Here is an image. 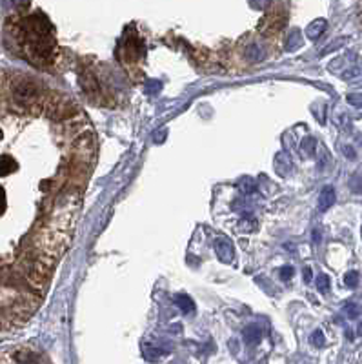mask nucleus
Instances as JSON below:
<instances>
[{"label":"nucleus","mask_w":362,"mask_h":364,"mask_svg":"<svg viewBox=\"0 0 362 364\" xmlns=\"http://www.w3.org/2000/svg\"><path fill=\"white\" fill-rule=\"evenodd\" d=\"M215 251H217V257L222 262H231L233 257H235V250H233V244H231L230 239H220V241H217Z\"/></svg>","instance_id":"1"},{"label":"nucleus","mask_w":362,"mask_h":364,"mask_svg":"<svg viewBox=\"0 0 362 364\" xmlns=\"http://www.w3.org/2000/svg\"><path fill=\"white\" fill-rule=\"evenodd\" d=\"M333 204H335V190H333V186H324L321 195H319V209L328 211Z\"/></svg>","instance_id":"2"},{"label":"nucleus","mask_w":362,"mask_h":364,"mask_svg":"<svg viewBox=\"0 0 362 364\" xmlns=\"http://www.w3.org/2000/svg\"><path fill=\"white\" fill-rule=\"evenodd\" d=\"M326 26H328L326 20H324V18H319V20H315V22L309 24V27L306 29V35H308V38L315 40V38H319L322 33L326 31Z\"/></svg>","instance_id":"3"},{"label":"nucleus","mask_w":362,"mask_h":364,"mask_svg":"<svg viewBox=\"0 0 362 364\" xmlns=\"http://www.w3.org/2000/svg\"><path fill=\"white\" fill-rule=\"evenodd\" d=\"M175 304H177L178 309H180V311H184V313H191V311H195L193 300H191L188 295H184V293H178V295H175Z\"/></svg>","instance_id":"4"},{"label":"nucleus","mask_w":362,"mask_h":364,"mask_svg":"<svg viewBox=\"0 0 362 364\" xmlns=\"http://www.w3.org/2000/svg\"><path fill=\"white\" fill-rule=\"evenodd\" d=\"M17 169V162L9 157H0V177H4L8 173L15 171Z\"/></svg>","instance_id":"5"},{"label":"nucleus","mask_w":362,"mask_h":364,"mask_svg":"<svg viewBox=\"0 0 362 364\" xmlns=\"http://www.w3.org/2000/svg\"><path fill=\"white\" fill-rule=\"evenodd\" d=\"M244 341L249 344H255V342L260 341V330L257 326H248L244 330Z\"/></svg>","instance_id":"6"},{"label":"nucleus","mask_w":362,"mask_h":364,"mask_svg":"<svg viewBox=\"0 0 362 364\" xmlns=\"http://www.w3.org/2000/svg\"><path fill=\"white\" fill-rule=\"evenodd\" d=\"M349 188H351L353 193H362V173H357V175L351 177V180H349Z\"/></svg>","instance_id":"7"},{"label":"nucleus","mask_w":362,"mask_h":364,"mask_svg":"<svg viewBox=\"0 0 362 364\" xmlns=\"http://www.w3.org/2000/svg\"><path fill=\"white\" fill-rule=\"evenodd\" d=\"M302 38H300V33L299 31H293L291 33V36H290V44H286V50L288 51H293V50H297L300 44H302Z\"/></svg>","instance_id":"8"},{"label":"nucleus","mask_w":362,"mask_h":364,"mask_svg":"<svg viewBox=\"0 0 362 364\" xmlns=\"http://www.w3.org/2000/svg\"><path fill=\"white\" fill-rule=\"evenodd\" d=\"M315 148H317V141H315L313 136H306V139L302 141V150L306 151L308 155L315 153Z\"/></svg>","instance_id":"9"},{"label":"nucleus","mask_w":362,"mask_h":364,"mask_svg":"<svg viewBox=\"0 0 362 364\" xmlns=\"http://www.w3.org/2000/svg\"><path fill=\"white\" fill-rule=\"evenodd\" d=\"M317 288L321 293H328V290H330V277L328 275H319L317 277Z\"/></svg>","instance_id":"10"},{"label":"nucleus","mask_w":362,"mask_h":364,"mask_svg":"<svg viewBox=\"0 0 362 364\" xmlns=\"http://www.w3.org/2000/svg\"><path fill=\"white\" fill-rule=\"evenodd\" d=\"M255 182L251 180V178H242V180H240V191H242V193H253L255 191Z\"/></svg>","instance_id":"11"},{"label":"nucleus","mask_w":362,"mask_h":364,"mask_svg":"<svg viewBox=\"0 0 362 364\" xmlns=\"http://www.w3.org/2000/svg\"><path fill=\"white\" fill-rule=\"evenodd\" d=\"M344 284L349 288H355L358 284V273L357 271H348L344 275Z\"/></svg>","instance_id":"12"},{"label":"nucleus","mask_w":362,"mask_h":364,"mask_svg":"<svg viewBox=\"0 0 362 364\" xmlns=\"http://www.w3.org/2000/svg\"><path fill=\"white\" fill-rule=\"evenodd\" d=\"M309 341H311V344H315L317 348H321V346H324V333H322L321 330H317V332L311 335Z\"/></svg>","instance_id":"13"},{"label":"nucleus","mask_w":362,"mask_h":364,"mask_svg":"<svg viewBox=\"0 0 362 364\" xmlns=\"http://www.w3.org/2000/svg\"><path fill=\"white\" fill-rule=\"evenodd\" d=\"M160 82L159 80H150L148 84H146V91L150 93V95H153V93H159L160 91Z\"/></svg>","instance_id":"14"},{"label":"nucleus","mask_w":362,"mask_h":364,"mask_svg":"<svg viewBox=\"0 0 362 364\" xmlns=\"http://www.w3.org/2000/svg\"><path fill=\"white\" fill-rule=\"evenodd\" d=\"M344 311L349 318H355V317H358V313H360V308H358L357 304H348L344 308Z\"/></svg>","instance_id":"15"},{"label":"nucleus","mask_w":362,"mask_h":364,"mask_svg":"<svg viewBox=\"0 0 362 364\" xmlns=\"http://www.w3.org/2000/svg\"><path fill=\"white\" fill-rule=\"evenodd\" d=\"M293 268H291V266H288V268H282L281 269V279L282 281H290L291 277H293Z\"/></svg>","instance_id":"16"},{"label":"nucleus","mask_w":362,"mask_h":364,"mask_svg":"<svg viewBox=\"0 0 362 364\" xmlns=\"http://www.w3.org/2000/svg\"><path fill=\"white\" fill-rule=\"evenodd\" d=\"M349 104L357 106V108H362V95H348Z\"/></svg>","instance_id":"17"},{"label":"nucleus","mask_w":362,"mask_h":364,"mask_svg":"<svg viewBox=\"0 0 362 364\" xmlns=\"http://www.w3.org/2000/svg\"><path fill=\"white\" fill-rule=\"evenodd\" d=\"M6 211V193H4V188L0 186V215Z\"/></svg>","instance_id":"18"},{"label":"nucleus","mask_w":362,"mask_h":364,"mask_svg":"<svg viewBox=\"0 0 362 364\" xmlns=\"http://www.w3.org/2000/svg\"><path fill=\"white\" fill-rule=\"evenodd\" d=\"M304 281L306 282L311 281V268H304Z\"/></svg>","instance_id":"19"},{"label":"nucleus","mask_w":362,"mask_h":364,"mask_svg":"<svg viewBox=\"0 0 362 364\" xmlns=\"http://www.w3.org/2000/svg\"><path fill=\"white\" fill-rule=\"evenodd\" d=\"M313 241H315V242L321 241V233H319V230H315V232H313Z\"/></svg>","instance_id":"20"},{"label":"nucleus","mask_w":362,"mask_h":364,"mask_svg":"<svg viewBox=\"0 0 362 364\" xmlns=\"http://www.w3.org/2000/svg\"><path fill=\"white\" fill-rule=\"evenodd\" d=\"M357 332H358V335H362V323L358 324V330H357Z\"/></svg>","instance_id":"21"},{"label":"nucleus","mask_w":362,"mask_h":364,"mask_svg":"<svg viewBox=\"0 0 362 364\" xmlns=\"http://www.w3.org/2000/svg\"><path fill=\"white\" fill-rule=\"evenodd\" d=\"M0 139H2V131H0Z\"/></svg>","instance_id":"22"}]
</instances>
